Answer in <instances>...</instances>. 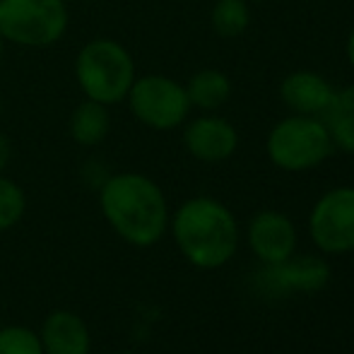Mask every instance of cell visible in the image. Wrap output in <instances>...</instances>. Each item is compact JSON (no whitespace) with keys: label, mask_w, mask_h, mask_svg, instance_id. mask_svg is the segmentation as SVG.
<instances>
[{"label":"cell","mask_w":354,"mask_h":354,"mask_svg":"<svg viewBox=\"0 0 354 354\" xmlns=\"http://www.w3.org/2000/svg\"><path fill=\"white\" fill-rule=\"evenodd\" d=\"M99 210L109 227L138 248L154 246L169 227V205L162 188L138 171H121L104 178Z\"/></svg>","instance_id":"obj_1"},{"label":"cell","mask_w":354,"mask_h":354,"mask_svg":"<svg viewBox=\"0 0 354 354\" xmlns=\"http://www.w3.org/2000/svg\"><path fill=\"white\" fill-rule=\"evenodd\" d=\"M171 234L186 261L203 270L222 268L239 246V224L232 210L207 196L191 198L178 207Z\"/></svg>","instance_id":"obj_2"},{"label":"cell","mask_w":354,"mask_h":354,"mask_svg":"<svg viewBox=\"0 0 354 354\" xmlns=\"http://www.w3.org/2000/svg\"><path fill=\"white\" fill-rule=\"evenodd\" d=\"M138 71L131 51L109 37L89 39L75 58V80L84 99L104 106L126 102Z\"/></svg>","instance_id":"obj_3"},{"label":"cell","mask_w":354,"mask_h":354,"mask_svg":"<svg viewBox=\"0 0 354 354\" xmlns=\"http://www.w3.org/2000/svg\"><path fill=\"white\" fill-rule=\"evenodd\" d=\"M66 0H0V37L22 48H48L68 32Z\"/></svg>","instance_id":"obj_4"},{"label":"cell","mask_w":354,"mask_h":354,"mask_svg":"<svg viewBox=\"0 0 354 354\" xmlns=\"http://www.w3.org/2000/svg\"><path fill=\"white\" fill-rule=\"evenodd\" d=\"M266 149L275 167L284 171H306L330 157L333 140L328 126L316 116L294 113L272 128Z\"/></svg>","instance_id":"obj_5"},{"label":"cell","mask_w":354,"mask_h":354,"mask_svg":"<svg viewBox=\"0 0 354 354\" xmlns=\"http://www.w3.org/2000/svg\"><path fill=\"white\" fill-rule=\"evenodd\" d=\"M126 104L133 118L152 131H174L191 113L186 87L169 75H140L128 89Z\"/></svg>","instance_id":"obj_6"},{"label":"cell","mask_w":354,"mask_h":354,"mask_svg":"<svg viewBox=\"0 0 354 354\" xmlns=\"http://www.w3.org/2000/svg\"><path fill=\"white\" fill-rule=\"evenodd\" d=\"M308 229H311V239L321 251H354V188L342 186L335 191H328L313 205Z\"/></svg>","instance_id":"obj_7"},{"label":"cell","mask_w":354,"mask_h":354,"mask_svg":"<svg viewBox=\"0 0 354 354\" xmlns=\"http://www.w3.org/2000/svg\"><path fill=\"white\" fill-rule=\"evenodd\" d=\"M183 145L188 154L198 162H224L239 147V133L222 116H201L193 118L183 131Z\"/></svg>","instance_id":"obj_8"},{"label":"cell","mask_w":354,"mask_h":354,"mask_svg":"<svg viewBox=\"0 0 354 354\" xmlns=\"http://www.w3.org/2000/svg\"><path fill=\"white\" fill-rule=\"evenodd\" d=\"M248 243L263 263H282L292 258L297 246V229L287 214L275 210L258 212L248 224Z\"/></svg>","instance_id":"obj_9"},{"label":"cell","mask_w":354,"mask_h":354,"mask_svg":"<svg viewBox=\"0 0 354 354\" xmlns=\"http://www.w3.org/2000/svg\"><path fill=\"white\" fill-rule=\"evenodd\" d=\"M44 354H89L92 335L82 318L75 311L58 308L46 316L39 333Z\"/></svg>","instance_id":"obj_10"},{"label":"cell","mask_w":354,"mask_h":354,"mask_svg":"<svg viewBox=\"0 0 354 354\" xmlns=\"http://www.w3.org/2000/svg\"><path fill=\"white\" fill-rule=\"evenodd\" d=\"M333 87L323 75L313 71H297L289 73L280 84V97L282 102L292 109L299 116H316L328 106L330 102Z\"/></svg>","instance_id":"obj_11"},{"label":"cell","mask_w":354,"mask_h":354,"mask_svg":"<svg viewBox=\"0 0 354 354\" xmlns=\"http://www.w3.org/2000/svg\"><path fill=\"white\" fill-rule=\"evenodd\" d=\"M268 277L280 289H297V292H316L323 289L330 277V270L318 258H287L282 263H272L268 268Z\"/></svg>","instance_id":"obj_12"},{"label":"cell","mask_w":354,"mask_h":354,"mask_svg":"<svg viewBox=\"0 0 354 354\" xmlns=\"http://www.w3.org/2000/svg\"><path fill=\"white\" fill-rule=\"evenodd\" d=\"M68 131H71L73 142L80 145V147H97V145H102L109 138V131H111L109 106L92 102V99H82L73 109Z\"/></svg>","instance_id":"obj_13"},{"label":"cell","mask_w":354,"mask_h":354,"mask_svg":"<svg viewBox=\"0 0 354 354\" xmlns=\"http://www.w3.org/2000/svg\"><path fill=\"white\" fill-rule=\"evenodd\" d=\"M183 87H186L191 106L203 109V111H217L232 97V80L217 68H203L193 73Z\"/></svg>","instance_id":"obj_14"},{"label":"cell","mask_w":354,"mask_h":354,"mask_svg":"<svg viewBox=\"0 0 354 354\" xmlns=\"http://www.w3.org/2000/svg\"><path fill=\"white\" fill-rule=\"evenodd\" d=\"M214 34L222 39H236L251 24V10L246 0H217L210 12Z\"/></svg>","instance_id":"obj_15"},{"label":"cell","mask_w":354,"mask_h":354,"mask_svg":"<svg viewBox=\"0 0 354 354\" xmlns=\"http://www.w3.org/2000/svg\"><path fill=\"white\" fill-rule=\"evenodd\" d=\"M27 212V196L22 186L0 174V232H10Z\"/></svg>","instance_id":"obj_16"},{"label":"cell","mask_w":354,"mask_h":354,"mask_svg":"<svg viewBox=\"0 0 354 354\" xmlns=\"http://www.w3.org/2000/svg\"><path fill=\"white\" fill-rule=\"evenodd\" d=\"M0 354H44L39 333L27 326L0 328Z\"/></svg>","instance_id":"obj_17"},{"label":"cell","mask_w":354,"mask_h":354,"mask_svg":"<svg viewBox=\"0 0 354 354\" xmlns=\"http://www.w3.org/2000/svg\"><path fill=\"white\" fill-rule=\"evenodd\" d=\"M354 111V84H347V87H340L333 92L328 106L318 113V121H323L326 126H330L335 118L345 116V113Z\"/></svg>","instance_id":"obj_18"},{"label":"cell","mask_w":354,"mask_h":354,"mask_svg":"<svg viewBox=\"0 0 354 354\" xmlns=\"http://www.w3.org/2000/svg\"><path fill=\"white\" fill-rule=\"evenodd\" d=\"M328 133H330L333 147L342 149V152H347V154H354V111L335 118V121L328 126Z\"/></svg>","instance_id":"obj_19"},{"label":"cell","mask_w":354,"mask_h":354,"mask_svg":"<svg viewBox=\"0 0 354 354\" xmlns=\"http://www.w3.org/2000/svg\"><path fill=\"white\" fill-rule=\"evenodd\" d=\"M10 159H12V142L0 133V174H5V169L10 167Z\"/></svg>","instance_id":"obj_20"},{"label":"cell","mask_w":354,"mask_h":354,"mask_svg":"<svg viewBox=\"0 0 354 354\" xmlns=\"http://www.w3.org/2000/svg\"><path fill=\"white\" fill-rule=\"evenodd\" d=\"M345 53H347V61H350L352 71H354V27L350 32V37H347V44H345Z\"/></svg>","instance_id":"obj_21"},{"label":"cell","mask_w":354,"mask_h":354,"mask_svg":"<svg viewBox=\"0 0 354 354\" xmlns=\"http://www.w3.org/2000/svg\"><path fill=\"white\" fill-rule=\"evenodd\" d=\"M3 53H5V41H3V37H0V61H3Z\"/></svg>","instance_id":"obj_22"},{"label":"cell","mask_w":354,"mask_h":354,"mask_svg":"<svg viewBox=\"0 0 354 354\" xmlns=\"http://www.w3.org/2000/svg\"><path fill=\"white\" fill-rule=\"evenodd\" d=\"M0 121H3V99H0Z\"/></svg>","instance_id":"obj_23"},{"label":"cell","mask_w":354,"mask_h":354,"mask_svg":"<svg viewBox=\"0 0 354 354\" xmlns=\"http://www.w3.org/2000/svg\"><path fill=\"white\" fill-rule=\"evenodd\" d=\"M246 3H268V0H246Z\"/></svg>","instance_id":"obj_24"},{"label":"cell","mask_w":354,"mask_h":354,"mask_svg":"<svg viewBox=\"0 0 354 354\" xmlns=\"http://www.w3.org/2000/svg\"><path fill=\"white\" fill-rule=\"evenodd\" d=\"M118 354H133V352H118Z\"/></svg>","instance_id":"obj_25"}]
</instances>
